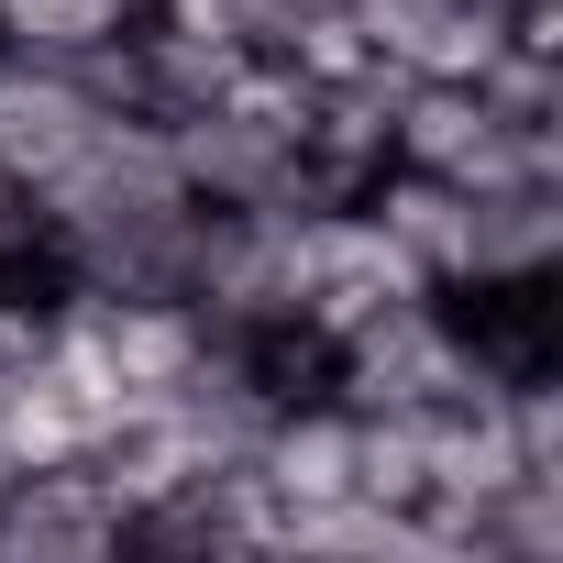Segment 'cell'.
Segmentation results:
<instances>
[{"label": "cell", "mask_w": 563, "mask_h": 563, "mask_svg": "<svg viewBox=\"0 0 563 563\" xmlns=\"http://www.w3.org/2000/svg\"><path fill=\"white\" fill-rule=\"evenodd\" d=\"M475 387V354L453 332V299H387L332 332V398L343 409H442Z\"/></svg>", "instance_id": "cell-2"}, {"label": "cell", "mask_w": 563, "mask_h": 563, "mask_svg": "<svg viewBox=\"0 0 563 563\" xmlns=\"http://www.w3.org/2000/svg\"><path fill=\"white\" fill-rule=\"evenodd\" d=\"M243 475L265 486V508H321V497H354V409L343 398H288L265 420V442L243 453ZM276 552V541H265Z\"/></svg>", "instance_id": "cell-6"}, {"label": "cell", "mask_w": 563, "mask_h": 563, "mask_svg": "<svg viewBox=\"0 0 563 563\" xmlns=\"http://www.w3.org/2000/svg\"><path fill=\"white\" fill-rule=\"evenodd\" d=\"M210 12H221V34L243 56H288V34L321 23V12H343V0H210Z\"/></svg>", "instance_id": "cell-9"}, {"label": "cell", "mask_w": 563, "mask_h": 563, "mask_svg": "<svg viewBox=\"0 0 563 563\" xmlns=\"http://www.w3.org/2000/svg\"><path fill=\"white\" fill-rule=\"evenodd\" d=\"M122 552V497L89 464H23L0 486V563H89Z\"/></svg>", "instance_id": "cell-4"}, {"label": "cell", "mask_w": 563, "mask_h": 563, "mask_svg": "<svg viewBox=\"0 0 563 563\" xmlns=\"http://www.w3.org/2000/svg\"><path fill=\"white\" fill-rule=\"evenodd\" d=\"M365 210H376V232L420 265V288L453 299V276H464V188H453V177H420V166H376V177H365Z\"/></svg>", "instance_id": "cell-7"}, {"label": "cell", "mask_w": 563, "mask_h": 563, "mask_svg": "<svg viewBox=\"0 0 563 563\" xmlns=\"http://www.w3.org/2000/svg\"><path fill=\"white\" fill-rule=\"evenodd\" d=\"M464 288H563V177H497L464 188Z\"/></svg>", "instance_id": "cell-3"}, {"label": "cell", "mask_w": 563, "mask_h": 563, "mask_svg": "<svg viewBox=\"0 0 563 563\" xmlns=\"http://www.w3.org/2000/svg\"><path fill=\"white\" fill-rule=\"evenodd\" d=\"M144 0H0V56H34V67H78L100 56Z\"/></svg>", "instance_id": "cell-8"}, {"label": "cell", "mask_w": 563, "mask_h": 563, "mask_svg": "<svg viewBox=\"0 0 563 563\" xmlns=\"http://www.w3.org/2000/svg\"><path fill=\"white\" fill-rule=\"evenodd\" d=\"M508 12H563V0H508Z\"/></svg>", "instance_id": "cell-10"}, {"label": "cell", "mask_w": 563, "mask_h": 563, "mask_svg": "<svg viewBox=\"0 0 563 563\" xmlns=\"http://www.w3.org/2000/svg\"><path fill=\"white\" fill-rule=\"evenodd\" d=\"M89 122H111V111L78 89V67L0 56V188H34V177H56V166L89 144Z\"/></svg>", "instance_id": "cell-5"}, {"label": "cell", "mask_w": 563, "mask_h": 563, "mask_svg": "<svg viewBox=\"0 0 563 563\" xmlns=\"http://www.w3.org/2000/svg\"><path fill=\"white\" fill-rule=\"evenodd\" d=\"M166 155L199 210H321L310 155H299V78L276 56H243V78L199 111L166 122Z\"/></svg>", "instance_id": "cell-1"}]
</instances>
